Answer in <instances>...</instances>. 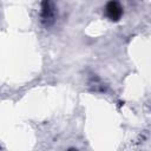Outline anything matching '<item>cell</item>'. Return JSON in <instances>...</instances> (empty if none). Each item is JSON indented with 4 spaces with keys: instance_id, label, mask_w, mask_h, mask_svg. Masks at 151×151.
I'll list each match as a JSON object with an SVG mask.
<instances>
[{
    "instance_id": "cell-2",
    "label": "cell",
    "mask_w": 151,
    "mask_h": 151,
    "mask_svg": "<svg viewBox=\"0 0 151 151\" xmlns=\"http://www.w3.org/2000/svg\"><path fill=\"white\" fill-rule=\"evenodd\" d=\"M42 21L48 25V21L53 20V8L51 2H42V12H41Z\"/></svg>"
},
{
    "instance_id": "cell-3",
    "label": "cell",
    "mask_w": 151,
    "mask_h": 151,
    "mask_svg": "<svg viewBox=\"0 0 151 151\" xmlns=\"http://www.w3.org/2000/svg\"><path fill=\"white\" fill-rule=\"evenodd\" d=\"M70 151H74V150H70Z\"/></svg>"
},
{
    "instance_id": "cell-1",
    "label": "cell",
    "mask_w": 151,
    "mask_h": 151,
    "mask_svg": "<svg viewBox=\"0 0 151 151\" xmlns=\"http://www.w3.org/2000/svg\"><path fill=\"white\" fill-rule=\"evenodd\" d=\"M106 15L112 21H118L123 14V8L117 1H110L106 5Z\"/></svg>"
}]
</instances>
